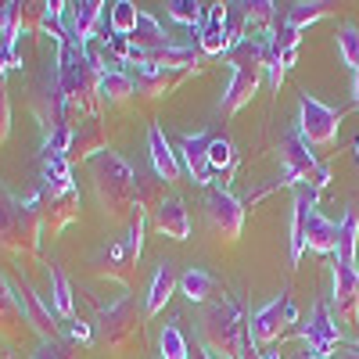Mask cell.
I'll list each match as a JSON object with an SVG mask.
<instances>
[{
	"instance_id": "cell-30",
	"label": "cell",
	"mask_w": 359,
	"mask_h": 359,
	"mask_svg": "<svg viewBox=\"0 0 359 359\" xmlns=\"http://www.w3.org/2000/svg\"><path fill=\"white\" fill-rule=\"evenodd\" d=\"M130 43L147 57V54H155V50H162V47H169V40H165V29L158 25V18H151L147 11H140V22H137V29H133V36H130Z\"/></svg>"
},
{
	"instance_id": "cell-46",
	"label": "cell",
	"mask_w": 359,
	"mask_h": 359,
	"mask_svg": "<svg viewBox=\"0 0 359 359\" xmlns=\"http://www.w3.org/2000/svg\"><path fill=\"white\" fill-rule=\"evenodd\" d=\"M69 338H72V341H83V345H90V327H86L83 320H72V323H69Z\"/></svg>"
},
{
	"instance_id": "cell-12",
	"label": "cell",
	"mask_w": 359,
	"mask_h": 359,
	"mask_svg": "<svg viewBox=\"0 0 359 359\" xmlns=\"http://www.w3.org/2000/svg\"><path fill=\"white\" fill-rule=\"evenodd\" d=\"M11 287H15V298H18V306H22L25 323L33 327L43 341H57V316L50 313V306L36 294V287L29 284V280H22V277H18Z\"/></svg>"
},
{
	"instance_id": "cell-11",
	"label": "cell",
	"mask_w": 359,
	"mask_h": 359,
	"mask_svg": "<svg viewBox=\"0 0 359 359\" xmlns=\"http://www.w3.org/2000/svg\"><path fill=\"white\" fill-rule=\"evenodd\" d=\"M331 309L338 323H359V269L334 262L331 277Z\"/></svg>"
},
{
	"instance_id": "cell-24",
	"label": "cell",
	"mask_w": 359,
	"mask_h": 359,
	"mask_svg": "<svg viewBox=\"0 0 359 359\" xmlns=\"http://www.w3.org/2000/svg\"><path fill=\"white\" fill-rule=\"evenodd\" d=\"M133 184H137V216H155V208L169 198V194H165L169 184H165L155 169H137Z\"/></svg>"
},
{
	"instance_id": "cell-1",
	"label": "cell",
	"mask_w": 359,
	"mask_h": 359,
	"mask_svg": "<svg viewBox=\"0 0 359 359\" xmlns=\"http://www.w3.org/2000/svg\"><path fill=\"white\" fill-rule=\"evenodd\" d=\"M252 341L245 306L233 294H223L219 302H212L201 320H198V345L212 359H245V348Z\"/></svg>"
},
{
	"instance_id": "cell-5",
	"label": "cell",
	"mask_w": 359,
	"mask_h": 359,
	"mask_svg": "<svg viewBox=\"0 0 359 359\" xmlns=\"http://www.w3.org/2000/svg\"><path fill=\"white\" fill-rule=\"evenodd\" d=\"M144 306H137V298L126 294V298H118L115 306L101 309L97 316V334H101V345L108 352H126L133 341H140V331H144Z\"/></svg>"
},
{
	"instance_id": "cell-17",
	"label": "cell",
	"mask_w": 359,
	"mask_h": 359,
	"mask_svg": "<svg viewBox=\"0 0 359 359\" xmlns=\"http://www.w3.org/2000/svg\"><path fill=\"white\" fill-rule=\"evenodd\" d=\"M97 273L101 277H108V280H118V284H133V277H137V255L130 252V245L126 241H115V245H108L101 255H97Z\"/></svg>"
},
{
	"instance_id": "cell-29",
	"label": "cell",
	"mask_w": 359,
	"mask_h": 359,
	"mask_svg": "<svg viewBox=\"0 0 359 359\" xmlns=\"http://www.w3.org/2000/svg\"><path fill=\"white\" fill-rule=\"evenodd\" d=\"M176 284H180V277H176L172 262H158V269H155V280H151V287H147V298H144V313H147V316L162 313V309L169 306V298H172Z\"/></svg>"
},
{
	"instance_id": "cell-36",
	"label": "cell",
	"mask_w": 359,
	"mask_h": 359,
	"mask_svg": "<svg viewBox=\"0 0 359 359\" xmlns=\"http://www.w3.org/2000/svg\"><path fill=\"white\" fill-rule=\"evenodd\" d=\"M137 22H140V11H137L133 0H115L108 8V29L115 36H133Z\"/></svg>"
},
{
	"instance_id": "cell-52",
	"label": "cell",
	"mask_w": 359,
	"mask_h": 359,
	"mask_svg": "<svg viewBox=\"0 0 359 359\" xmlns=\"http://www.w3.org/2000/svg\"><path fill=\"white\" fill-rule=\"evenodd\" d=\"M355 158H359V137H355Z\"/></svg>"
},
{
	"instance_id": "cell-27",
	"label": "cell",
	"mask_w": 359,
	"mask_h": 359,
	"mask_svg": "<svg viewBox=\"0 0 359 359\" xmlns=\"http://www.w3.org/2000/svg\"><path fill=\"white\" fill-rule=\"evenodd\" d=\"M25 331V316H22V306L15 298V287L8 284V277L0 273V338L8 341H18Z\"/></svg>"
},
{
	"instance_id": "cell-21",
	"label": "cell",
	"mask_w": 359,
	"mask_h": 359,
	"mask_svg": "<svg viewBox=\"0 0 359 359\" xmlns=\"http://www.w3.org/2000/svg\"><path fill=\"white\" fill-rule=\"evenodd\" d=\"M259 83H262V72L233 69V76H230V83H226V90H223V101H219L223 115H237V111H241V108L255 97Z\"/></svg>"
},
{
	"instance_id": "cell-42",
	"label": "cell",
	"mask_w": 359,
	"mask_h": 359,
	"mask_svg": "<svg viewBox=\"0 0 359 359\" xmlns=\"http://www.w3.org/2000/svg\"><path fill=\"white\" fill-rule=\"evenodd\" d=\"M72 137H76V130H72V126H57V130H54V133H47V140H43V155L69 158V151H72Z\"/></svg>"
},
{
	"instance_id": "cell-38",
	"label": "cell",
	"mask_w": 359,
	"mask_h": 359,
	"mask_svg": "<svg viewBox=\"0 0 359 359\" xmlns=\"http://www.w3.org/2000/svg\"><path fill=\"white\" fill-rule=\"evenodd\" d=\"M158 355L162 359H191V345L184 338V331H180V323H165V331L158 338Z\"/></svg>"
},
{
	"instance_id": "cell-39",
	"label": "cell",
	"mask_w": 359,
	"mask_h": 359,
	"mask_svg": "<svg viewBox=\"0 0 359 359\" xmlns=\"http://www.w3.org/2000/svg\"><path fill=\"white\" fill-rule=\"evenodd\" d=\"M237 8H241L245 25H259L266 33L277 29V4H269V0H252V4H237Z\"/></svg>"
},
{
	"instance_id": "cell-22",
	"label": "cell",
	"mask_w": 359,
	"mask_h": 359,
	"mask_svg": "<svg viewBox=\"0 0 359 359\" xmlns=\"http://www.w3.org/2000/svg\"><path fill=\"white\" fill-rule=\"evenodd\" d=\"M155 226H158V233H165V237H172V241H187V233H191V219H187V208H184V201L180 198H165L158 208H155Z\"/></svg>"
},
{
	"instance_id": "cell-4",
	"label": "cell",
	"mask_w": 359,
	"mask_h": 359,
	"mask_svg": "<svg viewBox=\"0 0 359 359\" xmlns=\"http://www.w3.org/2000/svg\"><path fill=\"white\" fill-rule=\"evenodd\" d=\"M40 233H43V219L36 205L15 198L11 191H0V252L18 259H36Z\"/></svg>"
},
{
	"instance_id": "cell-25",
	"label": "cell",
	"mask_w": 359,
	"mask_h": 359,
	"mask_svg": "<svg viewBox=\"0 0 359 359\" xmlns=\"http://www.w3.org/2000/svg\"><path fill=\"white\" fill-rule=\"evenodd\" d=\"M180 83H184V76L165 72V69H155V65H140V69H137V79H133V90H137L140 97L155 101V97H165L169 90H176Z\"/></svg>"
},
{
	"instance_id": "cell-15",
	"label": "cell",
	"mask_w": 359,
	"mask_h": 359,
	"mask_svg": "<svg viewBox=\"0 0 359 359\" xmlns=\"http://www.w3.org/2000/svg\"><path fill=\"white\" fill-rule=\"evenodd\" d=\"M104 151H111V147H108V130H104V123H101L97 115H86L83 123H79V130H76V137H72L69 165H76V162H83V158L94 162V158L104 155Z\"/></svg>"
},
{
	"instance_id": "cell-19",
	"label": "cell",
	"mask_w": 359,
	"mask_h": 359,
	"mask_svg": "<svg viewBox=\"0 0 359 359\" xmlns=\"http://www.w3.org/2000/svg\"><path fill=\"white\" fill-rule=\"evenodd\" d=\"M316 208V191L313 187H294V208H291V266L302 262L306 252V223Z\"/></svg>"
},
{
	"instance_id": "cell-43",
	"label": "cell",
	"mask_w": 359,
	"mask_h": 359,
	"mask_svg": "<svg viewBox=\"0 0 359 359\" xmlns=\"http://www.w3.org/2000/svg\"><path fill=\"white\" fill-rule=\"evenodd\" d=\"M126 245H130V252L140 259V248H144V216H133V219H130V230H126Z\"/></svg>"
},
{
	"instance_id": "cell-7",
	"label": "cell",
	"mask_w": 359,
	"mask_h": 359,
	"mask_svg": "<svg viewBox=\"0 0 359 359\" xmlns=\"http://www.w3.org/2000/svg\"><path fill=\"white\" fill-rule=\"evenodd\" d=\"M298 130H302L309 147H334L338 144V130H341V111L320 104L316 97L302 94L298 104Z\"/></svg>"
},
{
	"instance_id": "cell-20",
	"label": "cell",
	"mask_w": 359,
	"mask_h": 359,
	"mask_svg": "<svg viewBox=\"0 0 359 359\" xmlns=\"http://www.w3.org/2000/svg\"><path fill=\"white\" fill-rule=\"evenodd\" d=\"M201 50H194V47H176V43H169V47H162V50H155V54H147V62L144 65H155V69H165V72H176V76H191V72H201Z\"/></svg>"
},
{
	"instance_id": "cell-28",
	"label": "cell",
	"mask_w": 359,
	"mask_h": 359,
	"mask_svg": "<svg viewBox=\"0 0 359 359\" xmlns=\"http://www.w3.org/2000/svg\"><path fill=\"white\" fill-rule=\"evenodd\" d=\"M306 248L316 252V255H334L338 248V223H331L320 208L309 212V223H306Z\"/></svg>"
},
{
	"instance_id": "cell-9",
	"label": "cell",
	"mask_w": 359,
	"mask_h": 359,
	"mask_svg": "<svg viewBox=\"0 0 359 359\" xmlns=\"http://www.w3.org/2000/svg\"><path fill=\"white\" fill-rule=\"evenodd\" d=\"M33 108H36V118L43 123L47 133H54L57 126H72L69 123V101H65V90H62V79H57V69H50L40 86H36V94H33Z\"/></svg>"
},
{
	"instance_id": "cell-14",
	"label": "cell",
	"mask_w": 359,
	"mask_h": 359,
	"mask_svg": "<svg viewBox=\"0 0 359 359\" xmlns=\"http://www.w3.org/2000/svg\"><path fill=\"white\" fill-rule=\"evenodd\" d=\"M101 15H104V4L101 0H79V4H69V15H65V29L76 47L86 50V43L97 36L101 29Z\"/></svg>"
},
{
	"instance_id": "cell-13",
	"label": "cell",
	"mask_w": 359,
	"mask_h": 359,
	"mask_svg": "<svg viewBox=\"0 0 359 359\" xmlns=\"http://www.w3.org/2000/svg\"><path fill=\"white\" fill-rule=\"evenodd\" d=\"M230 8H233V4H208V18H205V25L198 29V50H201V54H208V57L230 54V33H226Z\"/></svg>"
},
{
	"instance_id": "cell-48",
	"label": "cell",
	"mask_w": 359,
	"mask_h": 359,
	"mask_svg": "<svg viewBox=\"0 0 359 359\" xmlns=\"http://www.w3.org/2000/svg\"><path fill=\"white\" fill-rule=\"evenodd\" d=\"M334 355H338V359H359V341H355V345H341Z\"/></svg>"
},
{
	"instance_id": "cell-32",
	"label": "cell",
	"mask_w": 359,
	"mask_h": 359,
	"mask_svg": "<svg viewBox=\"0 0 359 359\" xmlns=\"http://www.w3.org/2000/svg\"><path fill=\"white\" fill-rule=\"evenodd\" d=\"M355 245H359V212L348 208L345 219L338 223V248H334V262L355 266Z\"/></svg>"
},
{
	"instance_id": "cell-44",
	"label": "cell",
	"mask_w": 359,
	"mask_h": 359,
	"mask_svg": "<svg viewBox=\"0 0 359 359\" xmlns=\"http://www.w3.org/2000/svg\"><path fill=\"white\" fill-rule=\"evenodd\" d=\"M8 133H11V101H8L4 83H0V144L8 140Z\"/></svg>"
},
{
	"instance_id": "cell-41",
	"label": "cell",
	"mask_w": 359,
	"mask_h": 359,
	"mask_svg": "<svg viewBox=\"0 0 359 359\" xmlns=\"http://www.w3.org/2000/svg\"><path fill=\"white\" fill-rule=\"evenodd\" d=\"M338 50H341V62L348 69H359V25H341L338 33Z\"/></svg>"
},
{
	"instance_id": "cell-16",
	"label": "cell",
	"mask_w": 359,
	"mask_h": 359,
	"mask_svg": "<svg viewBox=\"0 0 359 359\" xmlns=\"http://www.w3.org/2000/svg\"><path fill=\"white\" fill-rule=\"evenodd\" d=\"M33 205H36V212H40V219L50 233H62L69 223L79 219V191H69L62 198H40L36 194Z\"/></svg>"
},
{
	"instance_id": "cell-37",
	"label": "cell",
	"mask_w": 359,
	"mask_h": 359,
	"mask_svg": "<svg viewBox=\"0 0 359 359\" xmlns=\"http://www.w3.org/2000/svg\"><path fill=\"white\" fill-rule=\"evenodd\" d=\"M165 11H169L172 22L191 25V29H201L205 18H208V4H201V0H169Z\"/></svg>"
},
{
	"instance_id": "cell-8",
	"label": "cell",
	"mask_w": 359,
	"mask_h": 359,
	"mask_svg": "<svg viewBox=\"0 0 359 359\" xmlns=\"http://www.w3.org/2000/svg\"><path fill=\"white\" fill-rule=\"evenodd\" d=\"M205 219H208V226H212V233L219 237V241H237V237H241V226H245V201H237L223 187L208 191Z\"/></svg>"
},
{
	"instance_id": "cell-18",
	"label": "cell",
	"mask_w": 359,
	"mask_h": 359,
	"mask_svg": "<svg viewBox=\"0 0 359 359\" xmlns=\"http://www.w3.org/2000/svg\"><path fill=\"white\" fill-rule=\"evenodd\" d=\"M208 147H212V137L208 133H187V137H180V155H184V165L191 172L194 184H212V165H208Z\"/></svg>"
},
{
	"instance_id": "cell-34",
	"label": "cell",
	"mask_w": 359,
	"mask_h": 359,
	"mask_svg": "<svg viewBox=\"0 0 359 359\" xmlns=\"http://www.w3.org/2000/svg\"><path fill=\"white\" fill-rule=\"evenodd\" d=\"M133 94H137V90H133V79H130L126 72L108 69V72L101 76V104H104V101H108V104H126Z\"/></svg>"
},
{
	"instance_id": "cell-31",
	"label": "cell",
	"mask_w": 359,
	"mask_h": 359,
	"mask_svg": "<svg viewBox=\"0 0 359 359\" xmlns=\"http://www.w3.org/2000/svg\"><path fill=\"white\" fill-rule=\"evenodd\" d=\"M50 302H54V316H62V320H76V302H72V284L65 277V269L50 262Z\"/></svg>"
},
{
	"instance_id": "cell-35",
	"label": "cell",
	"mask_w": 359,
	"mask_h": 359,
	"mask_svg": "<svg viewBox=\"0 0 359 359\" xmlns=\"http://www.w3.org/2000/svg\"><path fill=\"white\" fill-rule=\"evenodd\" d=\"M334 11V4H327V0H298V4H291L287 8V22L294 25V29H306V25H313V22H320V18H327Z\"/></svg>"
},
{
	"instance_id": "cell-3",
	"label": "cell",
	"mask_w": 359,
	"mask_h": 359,
	"mask_svg": "<svg viewBox=\"0 0 359 359\" xmlns=\"http://www.w3.org/2000/svg\"><path fill=\"white\" fill-rule=\"evenodd\" d=\"M57 79H62V90H65V101L72 111L79 115H97L101 108V69L94 62V54L76 47V43H65L57 47Z\"/></svg>"
},
{
	"instance_id": "cell-51",
	"label": "cell",
	"mask_w": 359,
	"mask_h": 359,
	"mask_svg": "<svg viewBox=\"0 0 359 359\" xmlns=\"http://www.w3.org/2000/svg\"><path fill=\"white\" fill-rule=\"evenodd\" d=\"M298 359H320V355H309V352H306V355H298Z\"/></svg>"
},
{
	"instance_id": "cell-2",
	"label": "cell",
	"mask_w": 359,
	"mask_h": 359,
	"mask_svg": "<svg viewBox=\"0 0 359 359\" xmlns=\"http://www.w3.org/2000/svg\"><path fill=\"white\" fill-rule=\"evenodd\" d=\"M133 165L115 155V151H104L90 162V180H94V191H97V201L104 208V216L111 223H126L133 219V208H137V184H133Z\"/></svg>"
},
{
	"instance_id": "cell-23",
	"label": "cell",
	"mask_w": 359,
	"mask_h": 359,
	"mask_svg": "<svg viewBox=\"0 0 359 359\" xmlns=\"http://www.w3.org/2000/svg\"><path fill=\"white\" fill-rule=\"evenodd\" d=\"M43 15H47V4H40V0H25V4H15L11 33L4 36V43L15 47L22 36H36V33H43Z\"/></svg>"
},
{
	"instance_id": "cell-49",
	"label": "cell",
	"mask_w": 359,
	"mask_h": 359,
	"mask_svg": "<svg viewBox=\"0 0 359 359\" xmlns=\"http://www.w3.org/2000/svg\"><path fill=\"white\" fill-rule=\"evenodd\" d=\"M352 104L359 108V69H352Z\"/></svg>"
},
{
	"instance_id": "cell-10",
	"label": "cell",
	"mask_w": 359,
	"mask_h": 359,
	"mask_svg": "<svg viewBox=\"0 0 359 359\" xmlns=\"http://www.w3.org/2000/svg\"><path fill=\"white\" fill-rule=\"evenodd\" d=\"M298 334L306 338L309 355H320V359H331V355L338 352V345H341V327H338L334 309L327 306V302H316L309 323L298 327Z\"/></svg>"
},
{
	"instance_id": "cell-40",
	"label": "cell",
	"mask_w": 359,
	"mask_h": 359,
	"mask_svg": "<svg viewBox=\"0 0 359 359\" xmlns=\"http://www.w3.org/2000/svg\"><path fill=\"white\" fill-rule=\"evenodd\" d=\"M208 165H212V172H219L223 180L237 169V151H233V144L226 137H212V147H208Z\"/></svg>"
},
{
	"instance_id": "cell-45",
	"label": "cell",
	"mask_w": 359,
	"mask_h": 359,
	"mask_svg": "<svg viewBox=\"0 0 359 359\" xmlns=\"http://www.w3.org/2000/svg\"><path fill=\"white\" fill-rule=\"evenodd\" d=\"M33 359H72V352H69V348H62L57 341H43V345H40V352H36Z\"/></svg>"
},
{
	"instance_id": "cell-6",
	"label": "cell",
	"mask_w": 359,
	"mask_h": 359,
	"mask_svg": "<svg viewBox=\"0 0 359 359\" xmlns=\"http://www.w3.org/2000/svg\"><path fill=\"white\" fill-rule=\"evenodd\" d=\"M294 323H298L294 298H291V294H277L273 302H266L259 313H252L248 331H252L255 348H269V345H277L280 338H287L291 331H298Z\"/></svg>"
},
{
	"instance_id": "cell-26",
	"label": "cell",
	"mask_w": 359,
	"mask_h": 359,
	"mask_svg": "<svg viewBox=\"0 0 359 359\" xmlns=\"http://www.w3.org/2000/svg\"><path fill=\"white\" fill-rule=\"evenodd\" d=\"M147 151H151V169L165 180V184H176L180 180V158H176V151L169 147V140L158 126L147 130Z\"/></svg>"
},
{
	"instance_id": "cell-47",
	"label": "cell",
	"mask_w": 359,
	"mask_h": 359,
	"mask_svg": "<svg viewBox=\"0 0 359 359\" xmlns=\"http://www.w3.org/2000/svg\"><path fill=\"white\" fill-rule=\"evenodd\" d=\"M11 15H15V4L0 0V36H8V33H11Z\"/></svg>"
},
{
	"instance_id": "cell-33",
	"label": "cell",
	"mask_w": 359,
	"mask_h": 359,
	"mask_svg": "<svg viewBox=\"0 0 359 359\" xmlns=\"http://www.w3.org/2000/svg\"><path fill=\"white\" fill-rule=\"evenodd\" d=\"M180 291H184L191 302H205V298L219 294V280L208 273V269H187V273L180 277Z\"/></svg>"
},
{
	"instance_id": "cell-50",
	"label": "cell",
	"mask_w": 359,
	"mask_h": 359,
	"mask_svg": "<svg viewBox=\"0 0 359 359\" xmlns=\"http://www.w3.org/2000/svg\"><path fill=\"white\" fill-rule=\"evenodd\" d=\"M191 359H212V355H208L201 345H194V348H191Z\"/></svg>"
}]
</instances>
